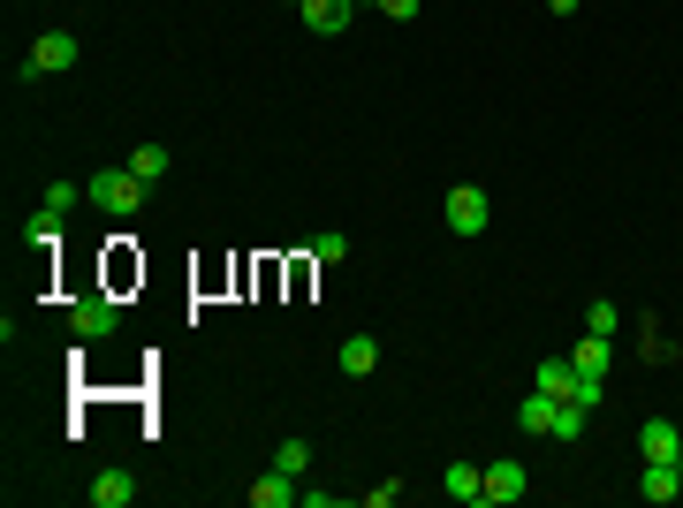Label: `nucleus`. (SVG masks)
Listing matches in <instances>:
<instances>
[{
  "label": "nucleus",
  "mask_w": 683,
  "mask_h": 508,
  "mask_svg": "<svg viewBox=\"0 0 683 508\" xmlns=\"http://www.w3.org/2000/svg\"><path fill=\"white\" fill-rule=\"evenodd\" d=\"M555 418H562V402H555V395H540V387H532V395H524V410H516L524 432H547V440H555Z\"/></svg>",
  "instance_id": "ddd939ff"
},
{
  "label": "nucleus",
  "mask_w": 683,
  "mask_h": 508,
  "mask_svg": "<svg viewBox=\"0 0 683 508\" xmlns=\"http://www.w3.org/2000/svg\"><path fill=\"white\" fill-rule=\"evenodd\" d=\"M532 387L555 395V402H570V395H577V365H570V357H547V365L532 372Z\"/></svg>",
  "instance_id": "f8f14e48"
},
{
  "label": "nucleus",
  "mask_w": 683,
  "mask_h": 508,
  "mask_svg": "<svg viewBox=\"0 0 683 508\" xmlns=\"http://www.w3.org/2000/svg\"><path fill=\"white\" fill-rule=\"evenodd\" d=\"M129 168L145 175V182H160V175H168L175 160H168V145H137V152H129Z\"/></svg>",
  "instance_id": "dca6fc26"
},
{
  "label": "nucleus",
  "mask_w": 683,
  "mask_h": 508,
  "mask_svg": "<svg viewBox=\"0 0 683 508\" xmlns=\"http://www.w3.org/2000/svg\"><path fill=\"white\" fill-rule=\"evenodd\" d=\"M585 335H623V303H593V311H585Z\"/></svg>",
  "instance_id": "f3484780"
},
{
  "label": "nucleus",
  "mask_w": 683,
  "mask_h": 508,
  "mask_svg": "<svg viewBox=\"0 0 683 508\" xmlns=\"http://www.w3.org/2000/svg\"><path fill=\"white\" fill-rule=\"evenodd\" d=\"M532 494V478H524V464L516 456H502V464H486V508H509Z\"/></svg>",
  "instance_id": "20e7f679"
},
{
  "label": "nucleus",
  "mask_w": 683,
  "mask_h": 508,
  "mask_svg": "<svg viewBox=\"0 0 683 508\" xmlns=\"http://www.w3.org/2000/svg\"><path fill=\"white\" fill-rule=\"evenodd\" d=\"M297 16H304V31H319V39H342V31H349V16H357V0H304Z\"/></svg>",
  "instance_id": "39448f33"
},
{
  "label": "nucleus",
  "mask_w": 683,
  "mask_h": 508,
  "mask_svg": "<svg viewBox=\"0 0 683 508\" xmlns=\"http://www.w3.org/2000/svg\"><path fill=\"white\" fill-rule=\"evenodd\" d=\"M441 220H448V236H486L494 198H486L478 182H456V190H448V206H441Z\"/></svg>",
  "instance_id": "f03ea898"
},
{
  "label": "nucleus",
  "mask_w": 683,
  "mask_h": 508,
  "mask_svg": "<svg viewBox=\"0 0 683 508\" xmlns=\"http://www.w3.org/2000/svg\"><path fill=\"white\" fill-rule=\"evenodd\" d=\"M289 501H304V486L289 478V470H266L251 486V508H289Z\"/></svg>",
  "instance_id": "9b49d317"
},
{
  "label": "nucleus",
  "mask_w": 683,
  "mask_h": 508,
  "mask_svg": "<svg viewBox=\"0 0 683 508\" xmlns=\"http://www.w3.org/2000/svg\"><path fill=\"white\" fill-rule=\"evenodd\" d=\"M570 365H577L585 380H607V365H615V341H607V335H585L577 349H570Z\"/></svg>",
  "instance_id": "1a4fd4ad"
},
{
  "label": "nucleus",
  "mask_w": 683,
  "mask_h": 508,
  "mask_svg": "<svg viewBox=\"0 0 683 508\" xmlns=\"http://www.w3.org/2000/svg\"><path fill=\"white\" fill-rule=\"evenodd\" d=\"M335 365L349 372V380H365V372L380 365V341H373V335H349V341H342V357H335Z\"/></svg>",
  "instance_id": "2eb2a0df"
},
{
  "label": "nucleus",
  "mask_w": 683,
  "mask_h": 508,
  "mask_svg": "<svg viewBox=\"0 0 683 508\" xmlns=\"http://www.w3.org/2000/svg\"><path fill=\"white\" fill-rule=\"evenodd\" d=\"M85 198H91L99 212H115V220H129V212L145 206V198H152V182H145L137 168H99V175L85 182Z\"/></svg>",
  "instance_id": "f257e3e1"
},
{
  "label": "nucleus",
  "mask_w": 683,
  "mask_h": 508,
  "mask_svg": "<svg viewBox=\"0 0 683 508\" xmlns=\"http://www.w3.org/2000/svg\"><path fill=\"white\" fill-rule=\"evenodd\" d=\"M403 501V486H395V478H380V486H365V508H395Z\"/></svg>",
  "instance_id": "4be33fe9"
},
{
  "label": "nucleus",
  "mask_w": 683,
  "mask_h": 508,
  "mask_svg": "<svg viewBox=\"0 0 683 508\" xmlns=\"http://www.w3.org/2000/svg\"><path fill=\"white\" fill-rule=\"evenodd\" d=\"M676 470H683V456H676Z\"/></svg>",
  "instance_id": "393cba45"
},
{
  "label": "nucleus",
  "mask_w": 683,
  "mask_h": 508,
  "mask_svg": "<svg viewBox=\"0 0 683 508\" xmlns=\"http://www.w3.org/2000/svg\"><path fill=\"white\" fill-rule=\"evenodd\" d=\"M639 494H645V501H676V494H683V470L676 464H645L639 470Z\"/></svg>",
  "instance_id": "4468645a"
},
{
  "label": "nucleus",
  "mask_w": 683,
  "mask_h": 508,
  "mask_svg": "<svg viewBox=\"0 0 683 508\" xmlns=\"http://www.w3.org/2000/svg\"><path fill=\"white\" fill-rule=\"evenodd\" d=\"M69 206H77V182H46L39 212H53V220H69Z\"/></svg>",
  "instance_id": "6ab92c4d"
},
{
  "label": "nucleus",
  "mask_w": 683,
  "mask_h": 508,
  "mask_svg": "<svg viewBox=\"0 0 683 508\" xmlns=\"http://www.w3.org/2000/svg\"><path fill=\"white\" fill-rule=\"evenodd\" d=\"M441 494L464 501V508H478V501H486V470H478V464H448V470H441Z\"/></svg>",
  "instance_id": "423d86ee"
},
{
  "label": "nucleus",
  "mask_w": 683,
  "mask_h": 508,
  "mask_svg": "<svg viewBox=\"0 0 683 508\" xmlns=\"http://www.w3.org/2000/svg\"><path fill=\"white\" fill-rule=\"evenodd\" d=\"M274 470L304 478V470H311V448H304V440H281V448H274Z\"/></svg>",
  "instance_id": "a211bd4d"
},
{
  "label": "nucleus",
  "mask_w": 683,
  "mask_h": 508,
  "mask_svg": "<svg viewBox=\"0 0 683 508\" xmlns=\"http://www.w3.org/2000/svg\"><path fill=\"white\" fill-rule=\"evenodd\" d=\"M547 8H555V16H577V8H585V0H547Z\"/></svg>",
  "instance_id": "b1692460"
},
{
  "label": "nucleus",
  "mask_w": 683,
  "mask_h": 508,
  "mask_svg": "<svg viewBox=\"0 0 683 508\" xmlns=\"http://www.w3.org/2000/svg\"><path fill=\"white\" fill-rule=\"evenodd\" d=\"M373 8H380V16H395V23H410V16H418L426 0H373Z\"/></svg>",
  "instance_id": "5701e85b"
},
{
  "label": "nucleus",
  "mask_w": 683,
  "mask_h": 508,
  "mask_svg": "<svg viewBox=\"0 0 683 508\" xmlns=\"http://www.w3.org/2000/svg\"><path fill=\"white\" fill-rule=\"evenodd\" d=\"M31 61H39V77H53V69H69V61H77V31H46V39L31 46Z\"/></svg>",
  "instance_id": "9d476101"
},
{
  "label": "nucleus",
  "mask_w": 683,
  "mask_h": 508,
  "mask_svg": "<svg viewBox=\"0 0 683 508\" xmlns=\"http://www.w3.org/2000/svg\"><path fill=\"white\" fill-rule=\"evenodd\" d=\"M342 251H349V236H335V228H327V236H311V258H319V266H335Z\"/></svg>",
  "instance_id": "412c9836"
},
{
  "label": "nucleus",
  "mask_w": 683,
  "mask_h": 508,
  "mask_svg": "<svg viewBox=\"0 0 683 508\" xmlns=\"http://www.w3.org/2000/svg\"><path fill=\"white\" fill-rule=\"evenodd\" d=\"M639 448H645V464H676V456H683V425L653 418V425L639 432Z\"/></svg>",
  "instance_id": "0eeeda50"
},
{
  "label": "nucleus",
  "mask_w": 683,
  "mask_h": 508,
  "mask_svg": "<svg viewBox=\"0 0 683 508\" xmlns=\"http://www.w3.org/2000/svg\"><path fill=\"white\" fill-rule=\"evenodd\" d=\"M69 327H77V341H107L115 327H122V303H115V297H85V303H69Z\"/></svg>",
  "instance_id": "7ed1b4c3"
},
{
  "label": "nucleus",
  "mask_w": 683,
  "mask_h": 508,
  "mask_svg": "<svg viewBox=\"0 0 683 508\" xmlns=\"http://www.w3.org/2000/svg\"><path fill=\"white\" fill-rule=\"evenodd\" d=\"M585 418H593L585 402H562V418H555V440H577V432H585Z\"/></svg>",
  "instance_id": "aec40b11"
},
{
  "label": "nucleus",
  "mask_w": 683,
  "mask_h": 508,
  "mask_svg": "<svg viewBox=\"0 0 683 508\" xmlns=\"http://www.w3.org/2000/svg\"><path fill=\"white\" fill-rule=\"evenodd\" d=\"M91 501H99V508H129V501H137V470H122V464L99 470V478H91Z\"/></svg>",
  "instance_id": "6e6552de"
}]
</instances>
